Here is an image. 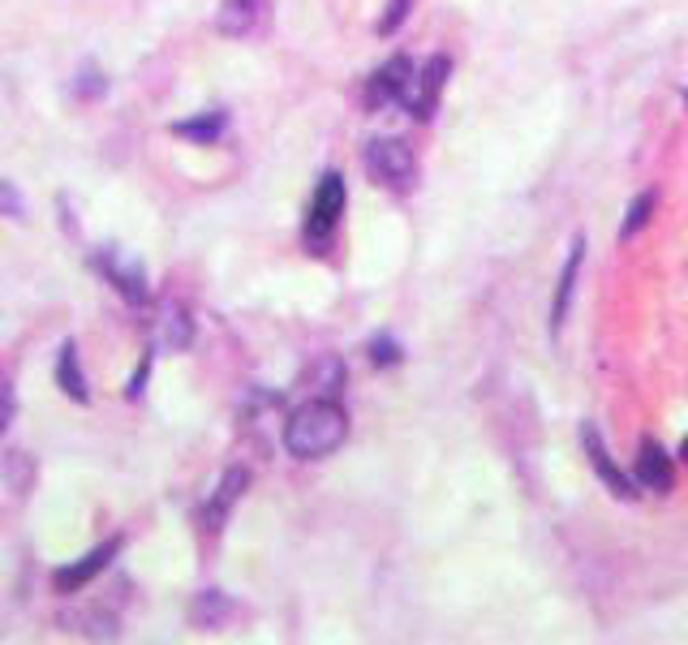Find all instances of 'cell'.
Listing matches in <instances>:
<instances>
[{"instance_id":"277c9868","label":"cell","mask_w":688,"mask_h":645,"mask_svg":"<svg viewBox=\"0 0 688 645\" xmlns=\"http://www.w3.org/2000/svg\"><path fill=\"white\" fill-rule=\"evenodd\" d=\"M340 215H345V177L340 172H327L324 181H319V190H315V202H310V220H306V242L315 245H327V237L336 233V224H340Z\"/></svg>"},{"instance_id":"7c38bea8","label":"cell","mask_w":688,"mask_h":645,"mask_svg":"<svg viewBox=\"0 0 688 645\" xmlns=\"http://www.w3.org/2000/svg\"><path fill=\"white\" fill-rule=\"evenodd\" d=\"M245 486H250V474H245V469H229V474H224V483L215 486V499L207 504V529H220V525H224V517L233 512V504L242 499Z\"/></svg>"},{"instance_id":"5bb4252c","label":"cell","mask_w":688,"mask_h":645,"mask_svg":"<svg viewBox=\"0 0 688 645\" xmlns=\"http://www.w3.org/2000/svg\"><path fill=\"white\" fill-rule=\"evenodd\" d=\"M224 125H229V117H224L220 108H211V113L194 117V121H177L172 125V134H177V138H186V142H199V147H207V142H215V138L224 134Z\"/></svg>"},{"instance_id":"52a82bcc","label":"cell","mask_w":688,"mask_h":645,"mask_svg":"<svg viewBox=\"0 0 688 645\" xmlns=\"http://www.w3.org/2000/svg\"><path fill=\"white\" fill-rule=\"evenodd\" d=\"M413 78V61L392 56L383 70H374V78L366 82V108H383V104H401Z\"/></svg>"},{"instance_id":"2e32d148","label":"cell","mask_w":688,"mask_h":645,"mask_svg":"<svg viewBox=\"0 0 688 645\" xmlns=\"http://www.w3.org/2000/svg\"><path fill=\"white\" fill-rule=\"evenodd\" d=\"M649 211H654V190H646L642 199H633V207H628V220H624V229H620V237H624V242H628V237H633V233L646 224Z\"/></svg>"},{"instance_id":"8fae6325","label":"cell","mask_w":688,"mask_h":645,"mask_svg":"<svg viewBox=\"0 0 688 645\" xmlns=\"http://www.w3.org/2000/svg\"><path fill=\"white\" fill-rule=\"evenodd\" d=\"M637 483L646 486V490H658V495H667L671 483H676L671 456L658 444H642V452H637Z\"/></svg>"},{"instance_id":"30bf717a","label":"cell","mask_w":688,"mask_h":645,"mask_svg":"<svg viewBox=\"0 0 688 645\" xmlns=\"http://www.w3.org/2000/svg\"><path fill=\"white\" fill-rule=\"evenodd\" d=\"M581 263H585V237H576V242H572L564 272H560V284H555V302H551V336H560V331H564L568 306H572V288H576V276H581Z\"/></svg>"},{"instance_id":"4fadbf2b","label":"cell","mask_w":688,"mask_h":645,"mask_svg":"<svg viewBox=\"0 0 688 645\" xmlns=\"http://www.w3.org/2000/svg\"><path fill=\"white\" fill-rule=\"evenodd\" d=\"M56 383H61V392H65L70 401H78V404L91 401V388H86V374H82V366H78V345H74V340H65V349H61Z\"/></svg>"},{"instance_id":"cb8c5ba5","label":"cell","mask_w":688,"mask_h":645,"mask_svg":"<svg viewBox=\"0 0 688 645\" xmlns=\"http://www.w3.org/2000/svg\"><path fill=\"white\" fill-rule=\"evenodd\" d=\"M13 409H18V401H13V388L0 379V440H4V431H9V422H13Z\"/></svg>"},{"instance_id":"44dd1931","label":"cell","mask_w":688,"mask_h":645,"mask_svg":"<svg viewBox=\"0 0 688 645\" xmlns=\"http://www.w3.org/2000/svg\"><path fill=\"white\" fill-rule=\"evenodd\" d=\"M22 211H27L22 194H18L9 181H0V215H13V220H22Z\"/></svg>"},{"instance_id":"e0dca14e","label":"cell","mask_w":688,"mask_h":645,"mask_svg":"<svg viewBox=\"0 0 688 645\" xmlns=\"http://www.w3.org/2000/svg\"><path fill=\"white\" fill-rule=\"evenodd\" d=\"M315 374H319V392H324V396H340V383H345V366H340V358H324Z\"/></svg>"},{"instance_id":"ba28073f","label":"cell","mask_w":688,"mask_h":645,"mask_svg":"<svg viewBox=\"0 0 688 645\" xmlns=\"http://www.w3.org/2000/svg\"><path fill=\"white\" fill-rule=\"evenodd\" d=\"M267 22V0H224L215 9V31L229 40H245Z\"/></svg>"},{"instance_id":"7402d4cb","label":"cell","mask_w":688,"mask_h":645,"mask_svg":"<svg viewBox=\"0 0 688 645\" xmlns=\"http://www.w3.org/2000/svg\"><path fill=\"white\" fill-rule=\"evenodd\" d=\"M147 379H151V353H142V362H138V370H134V379H129L125 396H129V401H138V396H142V388H147Z\"/></svg>"},{"instance_id":"9a60e30c","label":"cell","mask_w":688,"mask_h":645,"mask_svg":"<svg viewBox=\"0 0 688 645\" xmlns=\"http://www.w3.org/2000/svg\"><path fill=\"white\" fill-rule=\"evenodd\" d=\"M229 615H233L229 594H220V590H203V594H199V603H194V624H199V628H220Z\"/></svg>"},{"instance_id":"6da1fadb","label":"cell","mask_w":688,"mask_h":645,"mask_svg":"<svg viewBox=\"0 0 688 645\" xmlns=\"http://www.w3.org/2000/svg\"><path fill=\"white\" fill-rule=\"evenodd\" d=\"M345 440H349V413L340 409L336 396L306 401L301 409H293L288 422H284V447H288V456H297V461L331 456Z\"/></svg>"},{"instance_id":"3957f363","label":"cell","mask_w":688,"mask_h":645,"mask_svg":"<svg viewBox=\"0 0 688 645\" xmlns=\"http://www.w3.org/2000/svg\"><path fill=\"white\" fill-rule=\"evenodd\" d=\"M447 74H452V61H447V56H431L422 70H413L405 99H401L409 113H413V121H431V117H435L440 95H444V86H447Z\"/></svg>"},{"instance_id":"603a6c76","label":"cell","mask_w":688,"mask_h":645,"mask_svg":"<svg viewBox=\"0 0 688 645\" xmlns=\"http://www.w3.org/2000/svg\"><path fill=\"white\" fill-rule=\"evenodd\" d=\"M104 86H108V82L99 78L95 70H82V74H78V82H74V91H78V95H86V99H95V95H104Z\"/></svg>"},{"instance_id":"ffe728a7","label":"cell","mask_w":688,"mask_h":645,"mask_svg":"<svg viewBox=\"0 0 688 645\" xmlns=\"http://www.w3.org/2000/svg\"><path fill=\"white\" fill-rule=\"evenodd\" d=\"M190 340H194V327H190V319L172 310V315H168V345H172V349H186Z\"/></svg>"},{"instance_id":"5b68a950","label":"cell","mask_w":688,"mask_h":645,"mask_svg":"<svg viewBox=\"0 0 688 645\" xmlns=\"http://www.w3.org/2000/svg\"><path fill=\"white\" fill-rule=\"evenodd\" d=\"M99 267L104 276L113 281V288L121 293L129 306H142L151 297V284H147V267L138 254H125V250H104L99 254Z\"/></svg>"},{"instance_id":"9c48e42d","label":"cell","mask_w":688,"mask_h":645,"mask_svg":"<svg viewBox=\"0 0 688 645\" xmlns=\"http://www.w3.org/2000/svg\"><path fill=\"white\" fill-rule=\"evenodd\" d=\"M581 444H585V456H590V465H594V474L607 483V490H615L620 499H633L637 490H633V478H624L620 469H615V461L607 456V447H603V440H599V431L585 422L581 426Z\"/></svg>"},{"instance_id":"d4e9b609","label":"cell","mask_w":688,"mask_h":645,"mask_svg":"<svg viewBox=\"0 0 688 645\" xmlns=\"http://www.w3.org/2000/svg\"><path fill=\"white\" fill-rule=\"evenodd\" d=\"M680 456H685V461H688V440H685V447H680Z\"/></svg>"},{"instance_id":"7a4b0ae2","label":"cell","mask_w":688,"mask_h":645,"mask_svg":"<svg viewBox=\"0 0 688 645\" xmlns=\"http://www.w3.org/2000/svg\"><path fill=\"white\" fill-rule=\"evenodd\" d=\"M366 168L379 186L388 190H409L417 177V156L405 138H370L366 142Z\"/></svg>"},{"instance_id":"ac0fdd59","label":"cell","mask_w":688,"mask_h":645,"mask_svg":"<svg viewBox=\"0 0 688 645\" xmlns=\"http://www.w3.org/2000/svg\"><path fill=\"white\" fill-rule=\"evenodd\" d=\"M370 362L374 366H396L401 362V345H396V340H388V336H374V340H370Z\"/></svg>"},{"instance_id":"8992f818","label":"cell","mask_w":688,"mask_h":645,"mask_svg":"<svg viewBox=\"0 0 688 645\" xmlns=\"http://www.w3.org/2000/svg\"><path fill=\"white\" fill-rule=\"evenodd\" d=\"M117 551H121V538H113V542H104V547H95L91 556H82L78 564H65L52 572V585H56V594H78L86 581H95L104 568L117 560Z\"/></svg>"},{"instance_id":"d6986e66","label":"cell","mask_w":688,"mask_h":645,"mask_svg":"<svg viewBox=\"0 0 688 645\" xmlns=\"http://www.w3.org/2000/svg\"><path fill=\"white\" fill-rule=\"evenodd\" d=\"M409 9H413V0H392L388 13H383V22H379V35H396L401 22L409 18Z\"/></svg>"}]
</instances>
